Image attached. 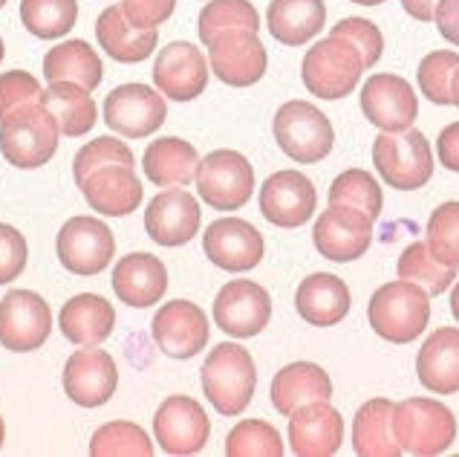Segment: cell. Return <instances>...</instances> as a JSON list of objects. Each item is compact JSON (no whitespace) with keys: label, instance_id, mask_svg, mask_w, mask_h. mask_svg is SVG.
<instances>
[{"label":"cell","instance_id":"obj_34","mask_svg":"<svg viewBox=\"0 0 459 457\" xmlns=\"http://www.w3.org/2000/svg\"><path fill=\"white\" fill-rule=\"evenodd\" d=\"M44 108L56 116L58 130L64 136H84L93 130L99 113H96V101L90 96V90L73 82H49L44 90Z\"/></svg>","mask_w":459,"mask_h":457},{"label":"cell","instance_id":"obj_49","mask_svg":"<svg viewBox=\"0 0 459 457\" xmlns=\"http://www.w3.org/2000/svg\"><path fill=\"white\" fill-rule=\"evenodd\" d=\"M434 23L445 41L459 47V0H439L434 12Z\"/></svg>","mask_w":459,"mask_h":457},{"label":"cell","instance_id":"obj_10","mask_svg":"<svg viewBox=\"0 0 459 457\" xmlns=\"http://www.w3.org/2000/svg\"><path fill=\"white\" fill-rule=\"evenodd\" d=\"M312 243L326 260L350 264L359 260L373 243V220L361 208L330 203V208L315 220Z\"/></svg>","mask_w":459,"mask_h":457},{"label":"cell","instance_id":"obj_24","mask_svg":"<svg viewBox=\"0 0 459 457\" xmlns=\"http://www.w3.org/2000/svg\"><path fill=\"white\" fill-rule=\"evenodd\" d=\"M84 200L90 203V208L99 215L108 217H125L130 212H136L142 203V182L134 171V165H104L99 171L87 174L82 182Z\"/></svg>","mask_w":459,"mask_h":457},{"label":"cell","instance_id":"obj_31","mask_svg":"<svg viewBox=\"0 0 459 457\" xmlns=\"http://www.w3.org/2000/svg\"><path fill=\"white\" fill-rule=\"evenodd\" d=\"M324 0H272L266 12L269 32L283 47H300L324 30Z\"/></svg>","mask_w":459,"mask_h":457},{"label":"cell","instance_id":"obj_45","mask_svg":"<svg viewBox=\"0 0 459 457\" xmlns=\"http://www.w3.org/2000/svg\"><path fill=\"white\" fill-rule=\"evenodd\" d=\"M330 35H341L347 38L350 44H356V49L361 52V61H364V70L378 64L382 58V49H385V38H382V30L367 21V18H344L333 26Z\"/></svg>","mask_w":459,"mask_h":457},{"label":"cell","instance_id":"obj_27","mask_svg":"<svg viewBox=\"0 0 459 457\" xmlns=\"http://www.w3.org/2000/svg\"><path fill=\"white\" fill-rule=\"evenodd\" d=\"M330 374L315 362H292L274 374L272 380V406L283 417H290L307 402H330Z\"/></svg>","mask_w":459,"mask_h":457},{"label":"cell","instance_id":"obj_54","mask_svg":"<svg viewBox=\"0 0 459 457\" xmlns=\"http://www.w3.org/2000/svg\"><path fill=\"white\" fill-rule=\"evenodd\" d=\"M350 4H359V6H382L385 0H350Z\"/></svg>","mask_w":459,"mask_h":457},{"label":"cell","instance_id":"obj_7","mask_svg":"<svg viewBox=\"0 0 459 457\" xmlns=\"http://www.w3.org/2000/svg\"><path fill=\"white\" fill-rule=\"evenodd\" d=\"M272 134L278 148L300 165L321 163L333 151L335 130L333 122L326 119L324 110L315 108L312 101L292 99L278 108L272 122Z\"/></svg>","mask_w":459,"mask_h":457},{"label":"cell","instance_id":"obj_52","mask_svg":"<svg viewBox=\"0 0 459 457\" xmlns=\"http://www.w3.org/2000/svg\"><path fill=\"white\" fill-rule=\"evenodd\" d=\"M451 104H456V108H459V67H456V73L451 78Z\"/></svg>","mask_w":459,"mask_h":457},{"label":"cell","instance_id":"obj_56","mask_svg":"<svg viewBox=\"0 0 459 457\" xmlns=\"http://www.w3.org/2000/svg\"><path fill=\"white\" fill-rule=\"evenodd\" d=\"M4 56H6V49H4V38H0V61H4Z\"/></svg>","mask_w":459,"mask_h":457},{"label":"cell","instance_id":"obj_53","mask_svg":"<svg viewBox=\"0 0 459 457\" xmlns=\"http://www.w3.org/2000/svg\"><path fill=\"white\" fill-rule=\"evenodd\" d=\"M451 312H454V319L459 321V281H454V293H451Z\"/></svg>","mask_w":459,"mask_h":457},{"label":"cell","instance_id":"obj_51","mask_svg":"<svg viewBox=\"0 0 459 457\" xmlns=\"http://www.w3.org/2000/svg\"><path fill=\"white\" fill-rule=\"evenodd\" d=\"M437 4L439 0H402V6H404V12H408L411 18H416V21H422V23H428V21H434V12H437Z\"/></svg>","mask_w":459,"mask_h":457},{"label":"cell","instance_id":"obj_47","mask_svg":"<svg viewBox=\"0 0 459 457\" xmlns=\"http://www.w3.org/2000/svg\"><path fill=\"white\" fill-rule=\"evenodd\" d=\"M26 258H30V250H26L23 234L15 226L0 224V284L15 281L26 269Z\"/></svg>","mask_w":459,"mask_h":457},{"label":"cell","instance_id":"obj_44","mask_svg":"<svg viewBox=\"0 0 459 457\" xmlns=\"http://www.w3.org/2000/svg\"><path fill=\"white\" fill-rule=\"evenodd\" d=\"M104 165H134V151H130L125 142L113 139V136H99L93 142L75 154L73 160V177H75V186L82 182L87 174L99 171Z\"/></svg>","mask_w":459,"mask_h":457},{"label":"cell","instance_id":"obj_8","mask_svg":"<svg viewBox=\"0 0 459 457\" xmlns=\"http://www.w3.org/2000/svg\"><path fill=\"white\" fill-rule=\"evenodd\" d=\"M196 189L214 212H238L255 194V168L240 151H212L196 165Z\"/></svg>","mask_w":459,"mask_h":457},{"label":"cell","instance_id":"obj_42","mask_svg":"<svg viewBox=\"0 0 459 457\" xmlns=\"http://www.w3.org/2000/svg\"><path fill=\"white\" fill-rule=\"evenodd\" d=\"M428 250L439 264L459 267V200L442 203L428 220Z\"/></svg>","mask_w":459,"mask_h":457},{"label":"cell","instance_id":"obj_15","mask_svg":"<svg viewBox=\"0 0 459 457\" xmlns=\"http://www.w3.org/2000/svg\"><path fill=\"white\" fill-rule=\"evenodd\" d=\"M203 250L214 267L226 272H248L264 260L266 243L248 220L243 217H220L208 224L203 234Z\"/></svg>","mask_w":459,"mask_h":457},{"label":"cell","instance_id":"obj_43","mask_svg":"<svg viewBox=\"0 0 459 457\" xmlns=\"http://www.w3.org/2000/svg\"><path fill=\"white\" fill-rule=\"evenodd\" d=\"M459 67V52L454 49H437L419 61L416 82L422 96L434 104H451V78Z\"/></svg>","mask_w":459,"mask_h":457},{"label":"cell","instance_id":"obj_55","mask_svg":"<svg viewBox=\"0 0 459 457\" xmlns=\"http://www.w3.org/2000/svg\"><path fill=\"white\" fill-rule=\"evenodd\" d=\"M4 437H6V428H4V420H0V449H4Z\"/></svg>","mask_w":459,"mask_h":457},{"label":"cell","instance_id":"obj_22","mask_svg":"<svg viewBox=\"0 0 459 457\" xmlns=\"http://www.w3.org/2000/svg\"><path fill=\"white\" fill-rule=\"evenodd\" d=\"M200 203H196L186 189L170 186L168 191H160L148 203L145 212V229L153 243L160 246H182L200 232Z\"/></svg>","mask_w":459,"mask_h":457},{"label":"cell","instance_id":"obj_3","mask_svg":"<svg viewBox=\"0 0 459 457\" xmlns=\"http://www.w3.org/2000/svg\"><path fill=\"white\" fill-rule=\"evenodd\" d=\"M58 122L44 101L23 104L0 119V154L15 168H41L58 151Z\"/></svg>","mask_w":459,"mask_h":457},{"label":"cell","instance_id":"obj_4","mask_svg":"<svg viewBox=\"0 0 459 457\" xmlns=\"http://www.w3.org/2000/svg\"><path fill=\"white\" fill-rule=\"evenodd\" d=\"M393 435L402 452L416 457H434L451 449L456 440V420L439 400L413 397L393 406Z\"/></svg>","mask_w":459,"mask_h":457},{"label":"cell","instance_id":"obj_33","mask_svg":"<svg viewBox=\"0 0 459 457\" xmlns=\"http://www.w3.org/2000/svg\"><path fill=\"white\" fill-rule=\"evenodd\" d=\"M352 449L359 457H399L404 454L393 435V402L376 397L352 417Z\"/></svg>","mask_w":459,"mask_h":457},{"label":"cell","instance_id":"obj_21","mask_svg":"<svg viewBox=\"0 0 459 457\" xmlns=\"http://www.w3.org/2000/svg\"><path fill=\"white\" fill-rule=\"evenodd\" d=\"M153 84L174 101H191L208 87L205 56L188 41H174L160 49L153 64Z\"/></svg>","mask_w":459,"mask_h":457},{"label":"cell","instance_id":"obj_26","mask_svg":"<svg viewBox=\"0 0 459 457\" xmlns=\"http://www.w3.org/2000/svg\"><path fill=\"white\" fill-rule=\"evenodd\" d=\"M352 304L347 281L330 272H315L304 278L295 293V310L312 328H333V324L344 321Z\"/></svg>","mask_w":459,"mask_h":457},{"label":"cell","instance_id":"obj_41","mask_svg":"<svg viewBox=\"0 0 459 457\" xmlns=\"http://www.w3.org/2000/svg\"><path fill=\"white\" fill-rule=\"evenodd\" d=\"M229 457H281L283 440L278 428L266 420H243L226 437Z\"/></svg>","mask_w":459,"mask_h":457},{"label":"cell","instance_id":"obj_25","mask_svg":"<svg viewBox=\"0 0 459 457\" xmlns=\"http://www.w3.org/2000/svg\"><path fill=\"white\" fill-rule=\"evenodd\" d=\"M113 293L127 307H153L168 290V269L156 255L130 252L113 269Z\"/></svg>","mask_w":459,"mask_h":457},{"label":"cell","instance_id":"obj_30","mask_svg":"<svg viewBox=\"0 0 459 457\" xmlns=\"http://www.w3.org/2000/svg\"><path fill=\"white\" fill-rule=\"evenodd\" d=\"M96 38L101 49L119 64H139L151 58L156 41H160L156 30H142V26L130 23L122 6H110L101 12L96 21Z\"/></svg>","mask_w":459,"mask_h":457},{"label":"cell","instance_id":"obj_11","mask_svg":"<svg viewBox=\"0 0 459 457\" xmlns=\"http://www.w3.org/2000/svg\"><path fill=\"white\" fill-rule=\"evenodd\" d=\"M168 119V104L160 90L148 84H122L104 99V122L127 139H145Z\"/></svg>","mask_w":459,"mask_h":457},{"label":"cell","instance_id":"obj_13","mask_svg":"<svg viewBox=\"0 0 459 457\" xmlns=\"http://www.w3.org/2000/svg\"><path fill=\"white\" fill-rule=\"evenodd\" d=\"M212 73L229 87H252L266 75V47L255 30H226L208 44Z\"/></svg>","mask_w":459,"mask_h":457},{"label":"cell","instance_id":"obj_36","mask_svg":"<svg viewBox=\"0 0 459 457\" xmlns=\"http://www.w3.org/2000/svg\"><path fill=\"white\" fill-rule=\"evenodd\" d=\"M396 272L402 281H411L416 286H422L428 295H442L445 290H451V284L456 281V267H445L430 255L428 243L416 241L408 250L402 252Z\"/></svg>","mask_w":459,"mask_h":457},{"label":"cell","instance_id":"obj_9","mask_svg":"<svg viewBox=\"0 0 459 457\" xmlns=\"http://www.w3.org/2000/svg\"><path fill=\"white\" fill-rule=\"evenodd\" d=\"M56 252L61 267L73 276H99L101 269L110 267L116 252V238L96 217H70L61 226Z\"/></svg>","mask_w":459,"mask_h":457},{"label":"cell","instance_id":"obj_19","mask_svg":"<svg viewBox=\"0 0 459 457\" xmlns=\"http://www.w3.org/2000/svg\"><path fill=\"white\" fill-rule=\"evenodd\" d=\"M151 330H153V342L170 359L196 356L200 350L208 347V336H212L205 312L194 302H182V298L162 304V310L153 316Z\"/></svg>","mask_w":459,"mask_h":457},{"label":"cell","instance_id":"obj_14","mask_svg":"<svg viewBox=\"0 0 459 457\" xmlns=\"http://www.w3.org/2000/svg\"><path fill=\"white\" fill-rule=\"evenodd\" d=\"M361 113L387 134H402V130L413 127L419 116L416 90L408 78L393 73H376L370 82L361 87Z\"/></svg>","mask_w":459,"mask_h":457},{"label":"cell","instance_id":"obj_16","mask_svg":"<svg viewBox=\"0 0 459 457\" xmlns=\"http://www.w3.org/2000/svg\"><path fill=\"white\" fill-rule=\"evenodd\" d=\"M272 319V298L255 281H229L214 298V321L234 338H252Z\"/></svg>","mask_w":459,"mask_h":457},{"label":"cell","instance_id":"obj_46","mask_svg":"<svg viewBox=\"0 0 459 457\" xmlns=\"http://www.w3.org/2000/svg\"><path fill=\"white\" fill-rule=\"evenodd\" d=\"M44 99V87L35 75L23 70H12L0 75V119H6L12 110L23 104H38Z\"/></svg>","mask_w":459,"mask_h":457},{"label":"cell","instance_id":"obj_39","mask_svg":"<svg viewBox=\"0 0 459 457\" xmlns=\"http://www.w3.org/2000/svg\"><path fill=\"white\" fill-rule=\"evenodd\" d=\"M330 203H341V206H352V208H361L376 224L378 215H382V189L370 171L364 168H347L344 174H338L330 186Z\"/></svg>","mask_w":459,"mask_h":457},{"label":"cell","instance_id":"obj_1","mask_svg":"<svg viewBox=\"0 0 459 457\" xmlns=\"http://www.w3.org/2000/svg\"><path fill=\"white\" fill-rule=\"evenodd\" d=\"M367 319L376 336L393 345H411L430 321V295L411 281H390L378 286L367 304Z\"/></svg>","mask_w":459,"mask_h":457},{"label":"cell","instance_id":"obj_18","mask_svg":"<svg viewBox=\"0 0 459 457\" xmlns=\"http://www.w3.org/2000/svg\"><path fill=\"white\" fill-rule=\"evenodd\" d=\"M318 208V194L307 174L286 168V171L272 174L264 189H260V212L272 226L298 229Z\"/></svg>","mask_w":459,"mask_h":457},{"label":"cell","instance_id":"obj_23","mask_svg":"<svg viewBox=\"0 0 459 457\" xmlns=\"http://www.w3.org/2000/svg\"><path fill=\"white\" fill-rule=\"evenodd\" d=\"M290 443L298 457H330L344 443V420L330 402H307L290 414Z\"/></svg>","mask_w":459,"mask_h":457},{"label":"cell","instance_id":"obj_37","mask_svg":"<svg viewBox=\"0 0 459 457\" xmlns=\"http://www.w3.org/2000/svg\"><path fill=\"white\" fill-rule=\"evenodd\" d=\"M78 18V4L75 0H21V21L26 32L35 38H52L67 35Z\"/></svg>","mask_w":459,"mask_h":457},{"label":"cell","instance_id":"obj_57","mask_svg":"<svg viewBox=\"0 0 459 457\" xmlns=\"http://www.w3.org/2000/svg\"><path fill=\"white\" fill-rule=\"evenodd\" d=\"M4 4H6V0H0V9H4Z\"/></svg>","mask_w":459,"mask_h":457},{"label":"cell","instance_id":"obj_38","mask_svg":"<svg viewBox=\"0 0 459 457\" xmlns=\"http://www.w3.org/2000/svg\"><path fill=\"white\" fill-rule=\"evenodd\" d=\"M200 41L208 47L226 30H260V15L248 0H212L200 12Z\"/></svg>","mask_w":459,"mask_h":457},{"label":"cell","instance_id":"obj_12","mask_svg":"<svg viewBox=\"0 0 459 457\" xmlns=\"http://www.w3.org/2000/svg\"><path fill=\"white\" fill-rule=\"evenodd\" d=\"M52 333L49 304L32 290H9L0 302V345L12 354L38 350Z\"/></svg>","mask_w":459,"mask_h":457},{"label":"cell","instance_id":"obj_29","mask_svg":"<svg viewBox=\"0 0 459 457\" xmlns=\"http://www.w3.org/2000/svg\"><path fill=\"white\" fill-rule=\"evenodd\" d=\"M58 328H61L64 338H70L73 345L93 347V345H101L104 338L113 333L116 310L108 298L93 295V293H82L61 307Z\"/></svg>","mask_w":459,"mask_h":457},{"label":"cell","instance_id":"obj_17","mask_svg":"<svg viewBox=\"0 0 459 457\" xmlns=\"http://www.w3.org/2000/svg\"><path fill=\"white\" fill-rule=\"evenodd\" d=\"M153 435L156 443L168 454H196L203 452L212 435L208 414L191 397H168L153 417Z\"/></svg>","mask_w":459,"mask_h":457},{"label":"cell","instance_id":"obj_5","mask_svg":"<svg viewBox=\"0 0 459 457\" xmlns=\"http://www.w3.org/2000/svg\"><path fill=\"white\" fill-rule=\"evenodd\" d=\"M361 73H364L361 52L356 49V44H350L341 35H330L312 49H307L304 64H300L304 87L312 96L326 101L350 96L356 90Z\"/></svg>","mask_w":459,"mask_h":457},{"label":"cell","instance_id":"obj_48","mask_svg":"<svg viewBox=\"0 0 459 457\" xmlns=\"http://www.w3.org/2000/svg\"><path fill=\"white\" fill-rule=\"evenodd\" d=\"M177 9V0H122L125 18L142 26V30H156L160 23H165Z\"/></svg>","mask_w":459,"mask_h":457},{"label":"cell","instance_id":"obj_6","mask_svg":"<svg viewBox=\"0 0 459 457\" xmlns=\"http://www.w3.org/2000/svg\"><path fill=\"white\" fill-rule=\"evenodd\" d=\"M373 165L387 186L399 191H416L434 177V151L422 130L408 127L402 134L382 130L373 139Z\"/></svg>","mask_w":459,"mask_h":457},{"label":"cell","instance_id":"obj_32","mask_svg":"<svg viewBox=\"0 0 459 457\" xmlns=\"http://www.w3.org/2000/svg\"><path fill=\"white\" fill-rule=\"evenodd\" d=\"M196 165H200V154L191 142L179 136H162L148 145L145 156H142V168L151 182L162 189L170 186H188L196 180Z\"/></svg>","mask_w":459,"mask_h":457},{"label":"cell","instance_id":"obj_2","mask_svg":"<svg viewBox=\"0 0 459 457\" xmlns=\"http://www.w3.org/2000/svg\"><path fill=\"white\" fill-rule=\"evenodd\" d=\"M257 388V368L246 347L234 342L217 345L203 365V391L222 417H238L248 409Z\"/></svg>","mask_w":459,"mask_h":457},{"label":"cell","instance_id":"obj_50","mask_svg":"<svg viewBox=\"0 0 459 457\" xmlns=\"http://www.w3.org/2000/svg\"><path fill=\"white\" fill-rule=\"evenodd\" d=\"M437 154H439V165L459 174V122L442 127V134L437 139Z\"/></svg>","mask_w":459,"mask_h":457},{"label":"cell","instance_id":"obj_20","mask_svg":"<svg viewBox=\"0 0 459 457\" xmlns=\"http://www.w3.org/2000/svg\"><path fill=\"white\" fill-rule=\"evenodd\" d=\"M116 385H119L116 362L108 350H99L96 345L75 350L64 365V391L82 409L104 406L116 394Z\"/></svg>","mask_w":459,"mask_h":457},{"label":"cell","instance_id":"obj_40","mask_svg":"<svg viewBox=\"0 0 459 457\" xmlns=\"http://www.w3.org/2000/svg\"><path fill=\"white\" fill-rule=\"evenodd\" d=\"M90 454L93 457H151L153 443L145 435V428L136 423H108L90 440Z\"/></svg>","mask_w":459,"mask_h":457},{"label":"cell","instance_id":"obj_28","mask_svg":"<svg viewBox=\"0 0 459 457\" xmlns=\"http://www.w3.org/2000/svg\"><path fill=\"white\" fill-rule=\"evenodd\" d=\"M416 376L434 394L459 391V328H439L428 336L416 356Z\"/></svg>","mask_w":459,"mask_h":457},{"label":"cell","instance_id":"obj_35","mask_svg":"<svg viewBox=\"0 0 459 457\" xmlns=\"http://www.w3.org/2000/svg\"><path fill=\"white\" fill-rule=\"evenodd\" d=\"M44 75L47 82H73L82 84L84 90H96L101 84L104 67L93 47L82 41V38H73V41H64L47 52Z\"/></svg>","mask_w":459,"mask_h":457}]
</instances>
